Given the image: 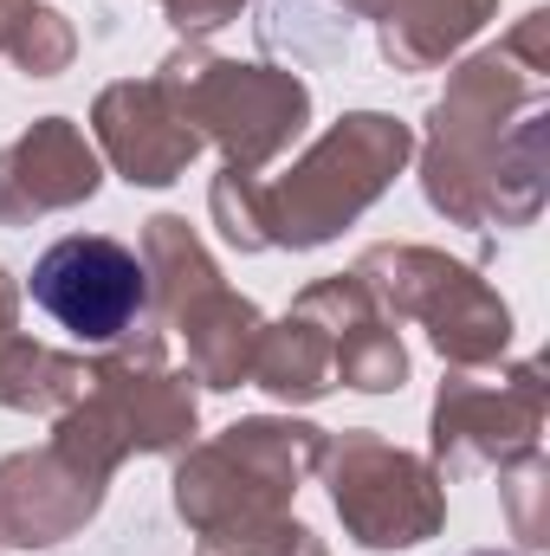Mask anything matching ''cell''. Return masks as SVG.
Here are the masks:
<instances>
[{
	"instance_id": "6da1fadb",
	"label": "cell",
	"mask_w": 550,
	"mask_h": 556,
	"mask_svg": "<svg viewBox=\"0 0 550 556\" xmlns=\"http://www.w3.org/2000/svg\"><path fill=\"white\" fill-rule=\"evenodd\" d=\"M26 291H33V304L59 330L85 337V343L124 337L137 324L142 298H149L137 253L117 247V240H104V233H72V240L46 247L33 278H26Z\"/></svg>"
}]
</instances>
